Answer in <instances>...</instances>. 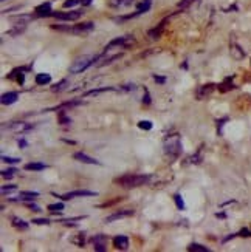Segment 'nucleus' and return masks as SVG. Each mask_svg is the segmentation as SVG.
<instances>
[{"label": "nucleus", "instance_id": "aec40b11", "mask_svg": "<svg viewBox=\"0 0 251 252\" xmlns=\"http://www.w3.org/2000/svg\"><path fill=\"white\" fill-rule=\"evenodd\" d=\"M43 169H47V166L42 162H30L25 166V170H33V172H40Z\"/></svg>", "mask_w": 251, "mask_h": 252}, {"label": "nucleus", "instance_id": "c85d7f7f", "mask_svg": "<svg viewBox=\"0 0 251 252\" xmlns=\"http://www.w3.org/2000/svg\"><path fill=\"white\" fill-rule=\"evenodd\" d=\"M81 3V0H65L64 2V8H74V6H78Z\"/></svg>", "mask_w": 251, "mask_h": 252}, {"label": "nucleus", "instance_id": "f257e3e1", "mask_svg": "<svg viewBox=\"0 0 251 252\" xmlns=\"http://www.w3.org/2000/svg\"><path fill=\"white\" fill-rule=\"evenodd\" d=\"M149 180V175H123V177L115 178V183L123 188H140V186L147 184Z\"/></svg>", "mask_w": 251, "mask_h": 252}, {"label": "nucleus", "instance_id": "473e14b6", "mask_svg": "<svg viewBox=\"0 0 251 252\" xmlns=\"http://www.w3.org/2000/svg\"><path fill=\"white\" fill-rule=\"evenodd\" d=\"M17 188L14 184H11V186H3L2 188V195H6V193H9V192H13V190H16Z\"/></svg>", "mask_w": 251, "mask_h": 252}, {"label": "nucleus", "instance_id": "9d476101", "mask_svg": "<svg viewBox=\"0 0 251 252\" xmlns=\"http://www.w3.org/2000/svg\"><path fill=\"white\" fill-rule=\"evenodd\" d=\"M73 158L76 161H79V162H84V164H95V166H100V164H101L98 159H95V158H92L89 155H85V153H82V152H76L74 155H73Z\"/></svg>", "mask_w": 251, "mask_h": 252}, {"label": "nucleus", "instance_id": "2eb2a0df", "mask_svg": "<svg viewBox=\"0 0 251 252\" xmlns=\"http://www.w3.org/2000/svg\"><path fill=\"white\" fill-rule=\"evenodd\" d=\"M115 89L113 87H101V89H93V90H89V92H85L84 96H100L103 93H107V92H113Z\"/></svg>", "mask_w": 251, "mask_h": 252}, {"label": "nucleus", "instance_id": "1a4fd4ad", "mask_svg": "<svg viewBox=\"0 0 251 252\" xmlns=\"http://www.w3.org/2000/svg\"><path fill=\"white\" fill-rule=\"evenodd\" d=\"M95 28L93 22H85V24H78L74 25L72 30V34H84V32H90Z\"/></svg>", "mask_w": 251, "mask_h": 252}, {"label": "nucleus", "instance_id": "cd10ccee", "mask_svg": "<svg viewBox=\"0 0 251 252\" xmlns=\"http://www.w3.org/2000/svg\"><path fill=\"white\" fill-rule=\"evenodd\" d=\"M174 200H176V204H177L179 209H180V211H184V201H183V198H181V195L177 193L176 196H174Z\"/></svg>", "mask_w": 251, "mask_h": 252}, {"label": "nucleus", "instance_id": "58836bf2", "mask_svg": "<svg viewBox=\"0 0 251 252\" xmlns=\"http://www.w3.org/2000/svg\"><path fill=\"white\" fill-rule=\"evenodd\" d=\"M106 242V237L104 235H96L95 238H93V243L96 245V243H104Z\"/></svg>", "mask_w": 251, "mask_h": 252}, {"label": "nucleus", "instance_id": "79ce46f5", "mask_svg": "<svg viewBox=\"0 0 251 252\" xmlns=\"http://www.w3.org/2000/svg\"><path fill=\"white\" fill-rule=\"evenodd\" d=\"M95 251H98V252H104V251H106V245H104V243H96V245H95Z\"/></svg>", "mask_w": 251, "mask_h": 252}, {"label": "nucleus", "instance_id": "a211bd4d", "mask_svg": "<svg viewBox=\"0 0 251 252\" xmlns=\"http://www.w3.org/2000/svg\"><path fill=\"white\" fill-rule=\"evenodd\" d=\"M51 82V76L48 73H39L36 74V84L37 85H48Z\"/></svg>", "mask_w": 251, "mask_h": 252}, {"label": "nucleus", "instance_id": "39448f33", "mask_svg": "<svg viewBox=\"0 0 251 252\" xmlns=\"http://www.w3.org/2000/svg\"><path fill=\"white\" fill-rule=\"evenodd\" d=\"M5 127H8V130L14 131V133H24V131H28V130L33 128L31 124L24 123V121H16V123H11L8 126H2V128H5Z\"/></svg>", "mask_w": 251, "mask_h": 252}, {"label": "nucleus", "instance_id": "a19ab883", "mask_svg": "<svg viewBox=\"0 0 251 252\" xmlns=\"http://www.w3.org/2000/svg\"><path fill=\"white\" fill-rule=\"evenodd\" d=\"M225 123H226V119H220V121H217V131H219V135L222 133V127H223Z\"/></svg>", "mask_w": 251, "mask_h": 252}, {"label": "nucleus", "instance_id": "4468645a", "mask_svg": "<svg viewBox=\"0 0 251 252\" xmlns=\"http://www.w3.org/2000/svg\"><path fill=\"white\" fill-rule=\"evenodd\" d=\"M165 25H166V19L163 20V22H160L158 27L149 30V36H150L152 39H158V37L163 34V31H165Z\"/></svg>", "mask_w": 251, "mask_h": 252}, {"label": "nucleus", "instance_id": "c9c22d12", "mask_svg": "<svg viewBox=\"0 0 251 252\" xmlns=\"http://www.w3.org/2000/svg\"><path fill=\"white\" fill-rule=\"evenodd\" d=\"M121 89L126 92H134V90H137V85L135 84H124V85H121Z\"/></svg>", "mask_w": 251, "mask_h": 252}, {"label": "nucleus", "instance_id": "de8ad7c7", "mask_svg": "<svg viewBox=\"0 0 251 252\" xmlns=\"http://www.w3.org/2000/svg\"><path fill=\"white\" fill-rule=\"evenodd\" d=\"M81 3H82L84 6H87V5H90V3H92V0H81Z\"/></svg>", "mask_w": 251, "mask_h": 252}, {"label": "nucleus", "instance_id": "ddd939ff", "mask_svg": "<svg viewBox=\"0 0 251 252\" xmlns=\"http://www.w3.org/2000/svg\"><path fill=\"white\" fill-rule=\"evenodd\" d=\"M113 246L116 248V249H127L129 248V238L127 237H124V235H118V237H115L113 238Z\"/></svg>", "mask_w": 251, "mask_h": 252}, {"label": "nucleus", "instance_id": "f704fd0d", "mask_svg": "<svg viewBox=\"0 0 251 252\" xmlns=\"http://www.w3.org/2000/svg\"><path fill=\"white\" fill-rule=\"evenodd\" d=\"M16 169H8V170H2V177L3 178H13Z\"/></svg>", "mask_w": 251, "mask_h": 252}, {"label": "nucleus", "instance_id": "6e6552de", "mask_svg": "<svg viewBox=\"0 0 251 252\" xmlns=\"http://www.w3.org/2000/svg\"><path fill=\"white\" fill-rule=\"evenodd\" d=\"M130 215H134V211L132 209H124V211H118L112 215H108L106 217V220L104 223H113L116 220H121V218H126V217H130Z\"/></svg>", "mask_w": 251, "mask_h": 252}, {"label": "nucleus", "instance_id": "f03ea898", "mask_svg": "<svg viewBox=\"0 0 251 252\" xmlns=\"http://www.w3.org/2000/svg\"><path fill=\"white\" fill-rule=\"evenodd\" d=\"M101 58V54H95V56H82V58H78L70 67V73L72 74H79L82 71H85L87 68L93 65L98 59Z\"/></svg>", "mask_w": 251, "mask_h": 252}, {"label": "nucleus", "instance_id": "7c9ffc66", "mask_svg": "<svg viewBox=\"0 0 251 252\" xmlns=\"http://www.w3.org/2000/svg\"><path fill=\"white\" fill-rule=\"evenodd\" d=\"M138 127L141 130H152V123L150 121H140L138 123Z\"/></svg>", "mask_w": 251, "mask_h": 252}, {"label": "nucleus", "instance_id": "a878e982", "mask_svg": "<svg viewBox=\"0 0 251 252\" xmlns=\"http://www.w3.org/2000/svg\"><path fill=\"white\" fill-rule=\"evenodd\" d=\"M47 209L50 212H61L64 209V203H56V204H50Z\"/></svg>", "mask_w": 251, "mask_h": 252}, {"label": "nucleus", "instance_id": "423d86ee", "mask_svg": "<svg viewBox=\"0 0 251 252\" xmlns=\"http://www.w3.org/2000/svg\"><path fill=\"white\" fill-rule=\"evenodd\" d=\"M78 196H96V192L93 190H85V189H79V190H72L61 195V200H72V198H78Z\"/></svg>", "mask_w": 251, "mask_h": 252}, {"label": "nucleus", "instance_id": "5701e85b", "mask_svg": "<svg viewBox=\"0 0 251 252\" xmlns=\"http://www.w3.org/2000/svg\"><path fill=\"white\" fill-rule=\"evenodd\" d=\"M231 53L234 54V58H236V59H242V58L245 56V53L242 51V48L239 47V45H233V48H231Z\"/></svg>", "mask_w": 251, "mask_h": 252}, {"label": "nucleus", "instance_id": "2f4dec72", "mask_svg": "<svg viewBox=\"0 0 251 252\" xmlns=\"http://www.w3.org/2000/svg\"><path fill=\"white\" fill-rule=\"evenodd\" d=\"M132 3V0H112V6H123Z\"/></svg>", "mask_w": 251, "mask_h": 252}, {"label": "nucleus", "instance_id": "b1692460", "mask_svg": "<svg viewBox=\"0 0 251 252\" xmlns=\"http://www.w3.org/2000/svg\"><path fill=\"white\" fill-rule=\"evenodd\" d=\"M51 30L62 31V32H72L73 27H70V25H51Z\"/></svg>", "mask_w": 251, "mask_h": 252}, {"label": "nucleus", "instance_id": "dca6fc26", "mask_svg": "<svg viewBox=\"0 0 251 252\" xmlns=\"http://www.w3.org/2000/svg\"><path fill=\"white\" fill-rule=\"evenodd\" d=\"M213 90H214V84L203 85L202 89H199V92H197V99H203V97H206L208 94H211Z\"/></svg>", "mask_w": 251, "mask_h": 252}, {"label": "nucleus", "instance_id": "c756f323", "mask_svg": "<svg viewBox=\"0 0 251 252\" xmlns=\"http://www.w3.org/2000/svg\"><path fill=\"white\" fill-rule=\"evenodd\" d=\"M2 161L6 162V164H19L20 158H11V157H6V155H2Z\"/></svg>", "mask_w": 251, "mask_h": 252}, {"label": "nucleus", "instance_id": "6ab92c4d", "mask_svg": "<svg viewBox=\"0 0 251 252\" xmlns=\"http://www.w3.org/2000/svg\"><path fill=\"white\" fill-rule=\"evenodd\" d=\"M39 196V192H20L19 200L20 201H33Z\"/></svg>", "mask_w": 251, "mask_h": 252}, {"label": "nucleus", "instance_id": "0eeeda50", "mask_svg": "<svg viewBox=\"0 0 251 252\" xmlns=\"http://www.w3.org/2000/svg\"><path fill=\"white\" fill-rule=\"evenodd\" d=\"M82 16V11H67V13H53V17H56L58 20L64 22H72L76 20Z\"/></svg>", "mask_w": 251, "mask_h": 252}, {"label": "nucleus", "instance_id": "20e7f679", "mask_svg": "<svg viewBox=\"0 0 251 252\" xmlns=\"http://www.w3.org/2000/svg\"><path fill=\"white\" fill-rule=\"evenodd\" d=\"M135 42V37L132 34H126V36H121V37H116V39H112L110 42L106 45V51L110 50L113 47H121V48H127L129 45H132Z\"/></svg>", "mask_w": 251, "mask_h": 252}, {"label": "nucleus", "instance_id": "ea45409f", "mask_svg": "<svg viewBox=\"0 0 251 252\" xmlns=\"http://www.w3.org/2000/svg\"><path fill=\"white\" fill-rule=\"evenodd\" d=\"M73 242L76 243V245H78V246H84V235L82 234H79V238H76V240H73Z\"/></svg>", "mask_w": 251, "mask_h": 252}, {"label": "nucleus", "instance_id": "393cba45", "mask_svg": "<svg viewBox=\"0 0 251 252\" xmlns=\"http://www.w3.org/2000/svg\"><path fill=\"white\" fill-rule=\"evenodd\" d=\"M67 85H69V81L67 79H62L56 87H53V92H62V90H65V89H67Z\"/></svg>", "mask_w": 251, "mask_h": 252}, {"label": "nucleus", "instance_id": "f8f14e48", "mask_svg": "<svg viewBox=\"0 0 251 252\" xmlns=\"http://www.w3.org/2000/svg\"><path fill=\"white\" fill-rule=\"evenodd\" d=\"M36 13L42 17H48V16H53V9H51V2H47V3H42L36 8Z\"/></svg>", "mask_w": 251, "mask_h": 252}, {"label": "nucleus", "instance_id": "e433bc0d", "mask_svg": "<svg viewBox=\"0 0 251 252\" xmlns=\"http://www.w3.org/2000/svg\"><path fill=\"white\" fill-rule=\"evenodd\" d=\"M191 2H192V0H181V2L177 5V8H179V9H184V8H188V6H189Z\"/></svg>", "mask_w": 251, "mask_h": 252}, {"label": "nucleus", "instance_id": "49530a36", "mask_svg": "<svg viewBox=\"0 0 251 252\" xmlns=\"http://www.w3.org/2000/svg\"><path fill=\"white\" fill-rule=\"evenodd\" d=\"M17 144H19V147H20V149H25V147L28 146V142H27L25 139H19Z\"/></svg>", "mask_w": 251, "mask_h": 252}, {"label": "nucleus", "instance_id": "4c0bfd02", "mask_svg": "<svg viewBox=\"0 0 251 252\" xmlns=\"http://www.w3.org/2000/svg\"><path fill=\"white\" fill-rule=\"evenodd\" d=\"M27 207H28L30 211H33V212H40V211H42L37 204H33V203H28V204H27Z\"/></svg>", "mask_w": 251, "mask_h": 252}, {"label": "nucleus", "instance_id": "bb28decb", "mask_svg": "<svg viewBox=\"0 0 251 252\" xmlns=\"http://www.w3.org/2000/svg\"><path fill=\"white\" fill-rule=\"evenodd\" d=\"M59 123H61L62 126H69V124H72V119H70L69 116H65L64 112H61V113H59Z\"/></svg>", "mask_w": 251, "mask_h": 252}, {"label": "nucleus", "instance_id": "37998d69", "mask_svg": "<svg viewBox=\"0 0 251 252\" xmlns=\"http://www.w3.org/2000/svg\"><path fill=\"white\" fill-rule=\"evenodd\" d=\"M154 79H155V82H158V84H165V82H166V78H161V76H157V74H154Z\"/></svg>", "mask_w": 251, "mask_h": 252}, {"label": "nucleus", "instance_id": "72a5a7b5", "mask_svg": "<svg viewBox=\"0 0 251 252\" xmlns=\"http://www.w3.org/2000/svg\"><path fill=\"white\" fill-rule=\"evenodd\" d=\"M33 223L35 224H50L51 221L47 220V218H33Z\"/></svg>", "mask_w": 251, "mask_h": 252}, {"label": "nucleus", "instance_id": "412c9836", "mask_svg": "<svg viewBox=\"0 0 251 252\" xmlns=\"http://www.w3.org/2000/svg\"><path fill=\"white\" fill-rule=\"evenodd\" d=\"M149 9H150V0H143V2L137 5V13H138V14L147 13Z\"/></svg>", "mask_w": 251, "mask_h": 252}, {"label": "nucleus", "instance_id": "a18cd8bd", "mask_svg": "<svg viewBox=\"0 0 251 252\" xmlns=\"http://www.w3.org/2000/svg\"><path fill=\"white\" fill-rule=\"evenodd\" d=\"M239 235L241 237H251V232L248 231V229H242V231L239 232Z\"/></svg>", "mask_w": 251, "mask_h": 252}, {"label": "nucleus", "instance_id": "4be33fe9", "mask_svg": "<svg viewBox=\"0 0 251 252\" xmlns=\"http://www.w3.org/2000/svg\"><path fill=\"white\" fill-rule=\"evenodd\" d=\"M188 251H191V252H210L208 248H206V246H202V245H199V243H192V245H189V246H188Z\"/></svg>", "mask_w": 251, "mask_h": 252}, {"label": "nucleus", "instance_id": "c03bdc74", "mask_svg": "<svg viewBox=\"0 0 251 252\" xmlns=\"http://www.w3.org/2000/svg\"><path fill=\"white\" fill-rule=\"evenodd\" d=\"M143 102L144 104H150V96H149V92L144 90V97H143Z\"/></svg>", "mask_w": 251, "mask_h": 252}, {"label": "nucleus", "instance_id": "7ed1b4c3", "mask_svg": "<svg viewBox=\"0 0 251 252\" xmlns=\"http://www.w3.org/2000/svg\"><path fill=\"white\" fill-rule=\"evenodd\" d=\"M165 152L168 153V155H172V157H179L180 155V152H181L180 135L174 133V135H169L165 139Z\"/></svg>", "mask_w": 251, "mask_h": 252}, {"label": "nucleus", "instance_id": "f3484780", "mask_svg": "<svg viewBox=\"0 0 251 252\" xmlns=\"http://www.w3.org/2000/svg\"><path fill=\"white\" fill-rule=\"evenodd\" d=\"M11 223H13V226L16 229H19V231H27V229H28V223L24 221L19 217H13V218H11Z\"/></svg>", "mask_w": 251, "mask_h": 252}, {"label": "nucleus", "instance_id": "9b49d317", "mask_svg": "<svg viewBox=\"0 0 251 252\" xmlns=\"http://www.w3.org/2000/svg\"><path fill=\"white\" fill-rule=\"evenodd\" d=\"M19 99V94L16 92H9V93H3L2 97H0V101H2L3 105H11V104H14L17 102Z\"/></svg>", "mask_w": 251, "mask_h": 252}]
</instances>
